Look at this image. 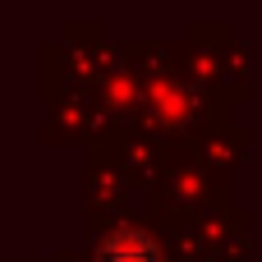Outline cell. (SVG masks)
Listing matches in <instances>:
<instances>
[{
	"label": "cell",
	"mask_w": 262,
	"mask_h": 262,
	"mask_svg": "<svg viewBox=\"0 0 262 262\" xmlns=\"http://www.w3.org/2000/svg\"><path fill=\"white\" fill-rule=\"evenodd\" d=\"M101 262H157V244L138 230H124L101 249Z\"/></svg>",
	"instance_id": "6da1fadb"
}]
</instances>
